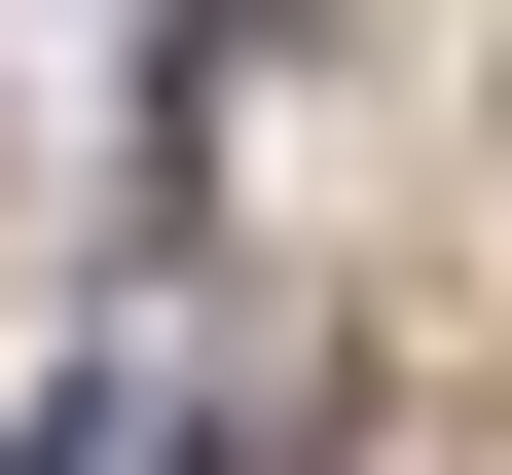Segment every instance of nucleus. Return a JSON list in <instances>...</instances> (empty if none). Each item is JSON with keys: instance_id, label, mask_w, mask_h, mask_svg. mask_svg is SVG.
Masks as SVG:
<instances>
[]
</instances>
